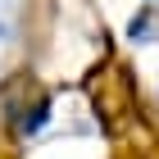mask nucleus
<instances>
[{"label": "nucleus", "instance_id": "f257e3e1", "mask_svg": "<svg viewBox=\"0 0 159 159\" xmlns=\"http://www.w3.org/2000/svg\"><path fill=\"white\" fill-rule=\"evenodd\" d=\"M14 9H18L14 0H0V41H5V37L14 32Z\"/></svg>", "mask_w": 159, "mask_h": 159}]
</instances>
